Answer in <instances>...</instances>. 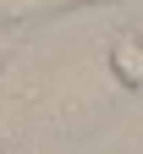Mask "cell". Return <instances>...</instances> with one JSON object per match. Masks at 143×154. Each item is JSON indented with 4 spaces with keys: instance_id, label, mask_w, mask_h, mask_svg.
<instances>
[{
    "instance_id": "6da1fadb",
    "label": "cell",
    "mask_w": 143,
    "mask_h": 154,
    "mask_svg": "<svg viewBox=\"0 0 143 154\" xmlns=\"http://www.w3.org/2000/svg\"><path fill=\"white\" fill-rule=\"evenodd\" d=\"M105 61H110V77L127 94H143V38L127 28V33H110V44H105Z\"/></svg>"
},
{
    "instance_id": "7a4b0ae2",
    "label": "cell",
    "mask_w": 143,
    "mask_h": 154,
    "mask_svg": "<svg viewBox=\"0 0 143 154\" xmlns=\"http://www.w3.org/2000/svg\"><path fill=\"white\" fill-rule=\"evenodd\" d=\"M88 6H110V0H0V22H44V17H66Z\"/></svg>"
},
{
    "instance_id": "3957f363",
    "label": "cell",
    "mask_w": 143,
    "mask_h": 154,
    "mask_svg": "<svg viewBox=\"0 0 143 154\" xmlns=\"http://www.w3.org/2000/svg\"><path fill=\"white\" fill-rule=\"evenodd\" d=\"M6 61H11V44H0V66H6Z\"/></svg>"
}]
</instances>
